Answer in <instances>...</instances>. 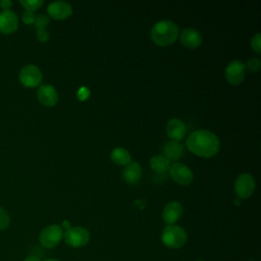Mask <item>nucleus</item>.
Here are the masks:
<instances>
[{
  "mask_svg": "<svg viewBox=\"0 0 261 261\" xmlns=\"http://www.w3.org/2000/svg\"><path fill=\"white\" fill-rule=\"evenodd\" d=\"M187 148L197 156L209 158L214 156L220 147L217 136L208 129L193 132L186 141Z\"/></svg>",
  "mask_w": 261,
  "mask_h": 261,
  "instance_id": "obj_1",
  "label": "nucleus"
},
{
  "mask_svg": "<svg viewBox=\"0 0 261 261\" xmlns=\"http://www.w3.org/2000/svg\"><path fill=\"white\" fill-rule=\"evenodd\" d=\"M150 36L152 41L159 46L170 45L178 37V25L170 19L159 20L152 27Z\"/></svg>",
  "mask_w": 261,
  "mask_h": 261,
  "instance_id": "obj_2",
  "label": "nucleus"
},
{
  "mask_svg": "<svg viewBox=\"0 0 261 261\" xmlns=\"http://www.w3.org/2000/svg\"><path fill=\"white\" fill-rule=\"evenodd\" d=\"M188 239L186 230L176 224L166 225L161 232L162 243L170 249H178L182 247Z\"/></svg>",
  "mask_w": 261,
  "mask_h": 261,
  "instance_id": "obj_3",
  "label": "nucleus"
},
{
  "mask_svg": "<svg viewBox=\"0 0 261 261\" xmlns=\"http://www.w3.org/2000/svg\"><path fill=\"white\" fill-rule=\"evenodd\" d=\"M63 238V229L60 225L51 224L44 227L39 236L40 244L46 249L55 248Z\"/></svg>",
  "mask_w": 261,
  "mask_h": 261,
  "instance_id": "obj_4",
  "label": "nucleus"
},
{
  "mask_svg": "<svg viewBox=\"0 0 261 261\" xmlns=\"http://www.w3.org/2000/svg\"><path fill=\"white\" fill-rule=\"evenodd\" d=\"M65 243L72 248H80L90 241V232L83 226H70L63 232Z\"/></svg>",
  "mask_w": 261,
  "mask_h": 261,
  "instance_id": "obj_5",
  "label": "nucleus"
},
{
  "mask_svg": "<svg viewBox=\"0 0 261 261\" xmlns=\"http://www.w3.org/2000/svg\"><path fill=\"white\" fill-rule=\"evenodd\" d=\"M19 82L28 88H35L41 85L43 81V73L41 69L34 64L24 65L18 74Z\"/></svg>",
  "mask_w": 261,
  "mask_h": 261,
  "instance_id": "obj_6",
  "label": "nucleus"
},
{
  "mask_svg": "<svg viewBox=\"0 0 261 261\" xmlns=\"http://www.w3.org/2000/svg\"><path fill=\"white\" fill-rule=\"evenodd\" d=\"M255 188V179L250 173H241L234 180V192L241 199L249 198L254 193Z\"/></svg>",
  "mask_w": 261,
  "mask_h": 261,
  "instance_id": "obj_7",
  "label": "nucleus"
},
{
  "mask_svg": "<svg viewBox=\"0 0 261 261\" xmlns=\"http://www.w3.org/2000/svg\"><path fill=\"white\" fill-rule=\"evenodd\" d=\"M168 171H169V175L171 176V178L175 182L182 185V186L190 185L194 179L193 171L191 170L190 167H188L184 163L175 162V163L170 164Z\"/></svg>",
  "mask_w": 261,
  "mask_h": 261,
  "instance_id": "obj_8",
  "label": "nucleus"
},
{
  "mask_svg": "<svg viewBox=\"0 0 261 261\" xmlns=\"http://www.w3.org/2000/svg\"><path fill=\"white\" fill-rule=\"evenodd\" d=\"M246 67L241 60L230 61L225 68V79L231 85H240L245 79Z\"/></svg>",
  "mask_w": 261,
  "mask_h": 261,
  "instance_id": "obj_9",
  "label": "nucleus"
},
{
  "mask_svg": "<svg viewBox=\"0 0 261 261\" xmlns=\"http://www.w3.org/2000/svg\"><path fill=\"white\" fill-rule=\"evenodd\" d=\"M48 14L54 19H65L72 13V7L70 3L66 1H53L47 7Z\"/></svg>",
  "mask_w": 261,
  "mask_h": 261,
  "instance_id": "obj_10",
  "label": "nucleus"
},
{
  "mask_svg": "<svg viewBox=\"0 0 261 261\" xmlns=\"http://www.w3.org/2000/svg\"><path fill=\"white\" fill-rule=\"evenodd\" d=\"M37 97L41 104L46 107H53L58 102V93L52 85H41L37 91Z\"/></svg>",
  "mask_w": 261,
  "mask_h": 261,
  "instance_id": "obj_11",
  "label": "nucleus"
},
{
  "mask_svg": "<svg viewBox=\"0 0 261 261\" xmlns=\"http://www.w3.org/2000/svg\"><path fill=\"white\" fill-rule=\"evenodd\" d=\"M184 208L182 205L177 201L168 202L162 211V219L167 225L174 224L182 215Z\"/></svg>",
  "mask_w": 261,
  "mask_h": 261,
  "instance_id": "obj_12",
  "label": "nucleus"
},
{
  "mask_svg": "<svg viewBox=\"0 0 261 261\" xmlns=\"http://www.w3.org/2000/svg\"><path fill=\"white\" fill-rule=\"evenodd\" d=\"M179 41L184 46L194 49L202 44L203 37L198 30L194 28H186L179 35Z\"/></svg>",
  "mask_w": 261,
  "mask_h": 261,
  "instance_id": "obj_13",
  "label": "nucleus"
},
{
  "mask_svg": "<svg viewBox=\"0 0 261 261\" xmlns=\"http://www.w3.org/2000/svg\"><path fill=\"white\" fill-rule=\"evenodd\" d=\"M18 27V17L12 10H3L0 13V32L2 34H11Z\"/></svg>",
  "mask_w": 261,
  "mask_h": 261,
  "instance_id": "obj_14",
  "label": "nucleus"
},
{
  "mask_svg": "<svg viewBox=\"0 0 261 261\" xmlns=\"http://www.w3.org/2000/svg\"><path fill=\"white\" fill-rule=\"evenodd\" d=\"M187 127L185 123L177 118H171L166 124V134L172 141L180 142L186 136Z\"/></svg>",
  "mask_w": 261,
  "mask_h": 261,
  "instance_id": "obj_15",
  "label": "nucleus"
},
{
  "mask_svg": "<svg viewBox=\"0 0 261 261\" xmlns=\"http://www.w3.org/2000/svg\"><path fill=\"white\" fill-rule=\"evenodd\" d=\"M142 167L137 161H130L127 163L122 171L123 179L130 185H135L140 181L142 177Z\"/></svg>",
  "mask_w": 261,
  "mask_h": 261,
  "instance_id": "obj_16",
  "label": "nucleus"
},
{
  "mask_svg": "<svg viewBox=\"0 0 261 261\" xmlns=\"http://www.w3.org/2000/svg\"><path fill=\"white\" fill-rule=\"evenodd\" d=\"M184 154V145L177 141H169L163 147V156L169 161L177 160Z\"/></svg>",
  "mask_w": 261,
  "mask_h": 261,
  "instance_id": "obj_17",
  "label": "nucleus"
},
{
  "mask_svg": "<svg viewBox=\"0 0 261 261\" xmlns=\"http://www.w3.org/2000/svg\"><path fill=\"white\" fill-rule=\"evenodd\" d=\"M111 160L118 165H126L132 161L130 154L127 150L121 147H117L111 151Z\"/></svg>",
  "mask_w": 261,
  "mask_h": 261,
  "instance_id": "obj_18",
  "label": "nucleus"
},
{
  "mask_svg": "<svg viewBox=\"0 0 261 261\" xmlns=\"http://www.w3.org/2000/svg\"><path fill=\"white\" fill-rule=\"evenodd\" d=\"M149 164L153 170L160 172V173L168 171V169L170 167V161L167 158H165L163 155L153 156L150 159Z\"/></svg>",
  "mask_w": 261,
  "mask_h": 261,
  "instance_id": "obj_19",
  "label": "nucleus"
},
{
  "mask_svg": "<svg viewBox=\"0 0 261 261\" xmlns=\"http://www.w3.org/2000/svg\"><path fill=\"white\" fill-rule=\"evenodd\" d=\"M19 3L25 8V10L28 11H35L38 8H40L44 1L43 0H20Z\"/></svg>",
  "mask_w": 261,
  "mask_h": 261,
  "instance_id": "obj_20",
  "label": "nucleus"
},
{
  "mask_svg": "<svg viewBox=\"0 0 261 261\" xmlns=\"http://www.w3.org/2000/svg\"><path fill=\"white\" fill-rule=\"evenodd\" d=\"M260 65H261V61L259 58H250L245 67H247V69L251 72H257L260 69Z\"/></svg>",
  "mask_w": 261,
  "mask_h": 261,
  "instance_id": "obj_21",
  "label": "nucleus"
},
{
  "mask_svg": "<svg viewBox=\"0 0 261 261\" xmlns=\"http://www.w3.org/2000/svg\"><path fill=\"white\" fill-rule=\"evenodd\" d=\"M35 27L38 29V30H41V29H46L47 24L49 23V18L44 15V14H40V15H37L36 18H35Z\"/></svg>",
  "mask_w": 261,
  "mask_h": 261,
  "instance_id": "obj_22",
  "label": "nucleus"
},
{
  "mask_svg": "<svg viewBox=\"0 0 261 261\" xmlns=\"http://www.w3.org/2000/svg\"><path fill=\"white\" fill-rule=\"evenodd\" d=\"M9 222H10V217L8 213L3 208L0 207V230L8 227Z\"/></svg>",
  "mask_w": 261,
  "mask_h": 261,
  "instance_id": "obj_23",
  "label": "nucleus"
},
{
  "mask_svg": "<svg viewBox=\"0 0 261 261\" xmlns=\"http://www.w3.org/2000/svg\"><path fill=\"white\" fill-rule=\"evenodd\" d=\"M251 47L256 53L259 54L261 52V36L259 33L255 34L251 39Z\"/></svg>",
  "mask_w": 261,
  "mask_h": 261,
  "instance_id": "obj_24",
  "label": "nucleus"
},
{
  "mask_svg": "<svg viewBox=\"0 0 261 261\" xmlns=\"http://www.w3.org/2000/svg\"><path fill=\"white\" fill-rule=\"evenodd\" d=\"M21 18H22V21H23L24 23H27V24H32V23H34V21H35L36 16H35L34 12L25 10V11L22 13Z\"/></svg>",
  "mask_w": 261,
  "mask_h": 261,
  "instance_id": "obj_25",
  "label": "nucleus"
},
{
  "mask_svg": "<svg viewBox=\"0 0 261 261\" xmlns=\"http://www.w3.org/2000/svg\"><path fill=\"white\" fill-rule=\"evenodd\" d=\"M37 38L41 42H46L49 39V33L46 29H41L37 31Z\"/></svg>",
  "mask_w": 261,
  "mask_h": 261,
  "instance_id": "obj_26",
  "label": "nucleus"
},
{
  "mask_svg": "<svg viewBox=\"0 0 261 261\" xmlns=\"http://www.w3.org/2000/svg\"><path fill=\"white\" fill-rule=\"evenodd\" d=\"M90 95V92L87 88H81L79 90V93H77V97L81 99V100H85L88 98V96Z\"/></svg>",
  "mask_w": 261,
  "mask_h": 261,
  "instance_id": "obj_27",
  "label": "nucleus"
},
{
  "mask_svg": "<svg viewBox=\"0 0 261 261\" xmlns=\"http://www.w3.org/2000/svg\"><path fill=\"white\" fill-rule=\"evenodd\" d=\"M0 5L4 10H9V8L12 6V2L9 0H2L0 2Z\"/></svg>",
  "mask_w": 261,
  "mask_h": 261,
  "instance_id": "obj_28",
  "label": "nucleus"
},
{
  "mask_svg": "<svg viewBox=\"0 0 261 261\" xmlns=\"http://www.w3.org/2000/svg\"><path fill=\"white\" fill-rule=\"evenodd\" d=\"M23 261H41V259H40L38 256L30 255V256H28Z\"/></svg>",
  "mask_w": 261,
  "mask_h": 261,
  "instance_id": "obj_29",
  "label": "nucleus"
},
{
  "mask_svg": "<svg viewBox=\"0 0 261 261\" xmlns=\"http://www.w3.org/2000/svg\"><path fill=\"white\" fill-rule=\"evenodd\" d=\"M62 226H63V227H66V229L70 227V226H69V223H68L67 221H63V223H62Z\"/></svg>",
  "mask_w": 261,
  "mask_h": 261,
  "instance_id": "obj_30",
  "label": "nucleus"
},
{
  "mask_svg": "<svg viewBox=\"0 0 261 261\" xmlns=\"http://www.w3.org/2000/svg\"><path fill=\"white\" fill-rule=\"evenodd\" d=\"M45 261H59V260H57V259H53V258H51V259H46Z\"/></svg>",
  "mask_w": 261,
  "mask_h": 261,
  "instance_id": "obj_31",
  "label": "nucleus"
},
{
  "mask_svg": "<svg viewBox=\"0 0 261 261\" xmlns=\"http://www.w3.org/2000/svg\"><path fill=\"white\" fill-rule=\"evenodd\" d=\"M197 261H201V260H197Z\"/></svg>",
  "mask_w": 261,
  "mask_h": 261,
  "instance_id": "obj_32",
  "label": "nucleus"
},
{
  "mask_svg": "<svg viewBox=\"0 0 261 261\" xmlns=\"http://www.w3.org/2000/svg\"><path fill=\"white\" fill-rule=\"evenodd\" d=\"M250 261H253V260H250Z\"/></svg>",
  "mask_w": 261,
  "mask_h": 261,
  "instance_id": "obj_33",
  "label": "nucleus"
}]
</instances>
